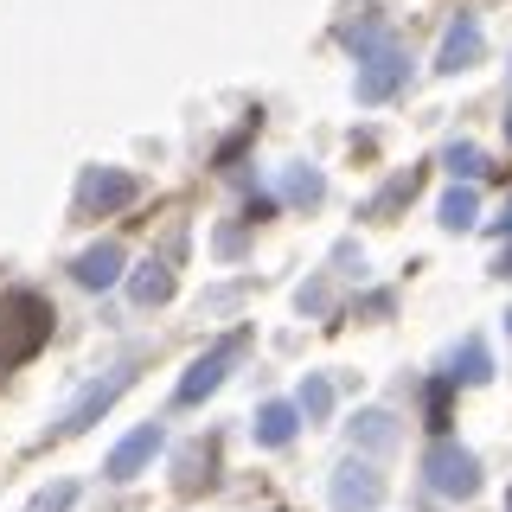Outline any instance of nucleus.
Listing matches in <instances>:
<instances>
[{
	"mask_svg": "<svg viewBox=\"0 0 512 512\" xmlns=\"http://www.w3.org/2000/svg\"><path fill=\"white\" fill-rule=\"evenodd\" d=\"M455 378L461 384H487L493 378V359H487V346H480V340H468V346L455 352Z\"/></svg>",
	"mask_w": 512,
	"mask_h": 512,
	"instance_id": "f3484780",
	"label": "nucleus"
},
{
	"mask_svg": "<svg viewBox=\"0 0 512 512\" xmlns=\"http://www.w3.org/2000/svg\"><path fill=\"white\" fill-rule=\"evenodd\" d=\"M237 359H244V333H224L212 352H199V359L186 365V378L173 384V404H205V397L224 384V372H231Z\"/></svg>",
	"mask_w": 512,
	"mask_h": 512,
	"instance_id": "7ed1b4c3",
	"label": "nucleus"
},
{
	"mask_svg": "<svg viewBox=\"0 0 512 512\" xmlns=\"http://www.w3.org/2000/svg\"><path fill=\"white\" fill-rule=\"evenodd\" d=\"M423 480L442 493V500H474V493H480V461L461 442H436L423 455Z\"/></svg>",
	"mask_w": 512,
	"mask_h": 512,
	"instance_id": "f03ea898",
	"label": "nucleus"
},
{
	"mask_svg": "<svg viewBox=\"0 0 512 512\" xmlns=\"http://www.w3.org/2000/svg\"><path fill=\"white\" fill-rule=\"evenodd\" d=\"M384 506V474L372 461H340L333 474V512H378Z\"/></svg>",
	"mask_w": 512,
	"mask_h": 512,
	"instance_id": "39448f33",
	"label": "nucleus"
},
{
	"mask_svg": "<svg viewBox=\"0 0 512 512\" xmlns=\"http://www.w3.org/2000/svg\"><path fill=\"white\" fill-rule=\"evenodd\" d=\"M500 269H512V250H506V263H500Z\"/></svg>",
	"mask_w": 512,
	"mask_h": 512,
	"instance_id": "4be33fe9",
	"label": "nucleus"
},
{
	"mask_svg": "<svg viewBox=\"0 0 512 512\" xmlns=\"http://www.w3.org/2000/svg\"><path fill=\"white\" fill-rule=\"evenodd\" d=\"M340 39H346V45H352V52H359V58H365V52H378V45H384V39H391V26H384V20H378V13H359V20H352V26L340 32Z\"/></svg>",
	"mask_w": 512,
	"mask_h": 512,
	"instance_id": "4468645a",
	"label": "nucleus"
},
{
	"mask_svg": "<svg viewBox=\"0 0 512 512\" xmlns=\"http://www.w3.org/2000/svg\"><path fill=\"white\" fill-rule=\"evenodd\" d=\"M301 308H308V314H320V308H327V282H314V288H301Z\"/></svg>",
	"mask_w": 512,
	"mask_h": 512,
	"instance_id": "412c9836",
	"label": "nucleus"
},
{
	"mask_svg": "<svg viewBox=\"0 0 512 512\" xmlns=\"http://www.w3.org/2000/svg\"><path fill=\"white\" fill-rule=\"evenodd\" d=\"M442 167L455 173V180H480V173H487V160H480V148H474V141H455V148L442 154Z\"/></svg>",
	"mask_w": 512,
	"mask_h": 512,
	"instance_id": "a211bd4d",
	"label": "nucleus"
},
{
	"mask_svg": "<svg viewBox=\"0 0 512 512\" xmlns=\"http://www.w3.org/2000/svg\"><path fill=\"white\" fill-rule=\"evenodd\" d=\"M71 500H77V480H52V487H45L26 512H71Z\"/></svg>",
	"mask_w": 512,
	"mask_h": 512,
	"instance_id": "aec40b11",
	"label": "nucleus"
},
{
	"mask_svg": "<svg viewBox=\"0 0 512 512\" xmlns=\"http://www.w3.org/2000/svg\"><path fill=\"white\" fill-rule=\"evenodd\" d=\"M295 404H301V416H308V423H327V416H333V384L314 372L308 384H301V397H295Z\"/></svg>",
	"mask_w": 512,
	"mask_h": 512,
	"instance_id": "2eb2a0df",
	"label": "nucleus"
},
{
	"mask_svg": "<svg viewBox=\"0 0 512 512\" xmlns=\"http://www.w3.org/2000/svg\"><path fill=\"white\" fill-rule=\"evenodd\" d=\"M128 384H135V372H128V365H122V372H109V378H96L90 391H84L71 410L58 416V436H84V429H90V423H96V416H103L109 404H116V397L128 391Z\"/></svg>",
	"mask_w": 512,
	"mask_h": 512,
	"instance_id": "423d86ee",
	"label": "nucleus"
},
{
	"mask_svg": "<svg viewBox=\"0 0 512 512\" xmlns=\"http://www.w3.org/2000/svg\"><path fill=\"white\" fill-rule=\"evenodd\" d=\"M288 199H295V205H320V199H327V180H320V173L314 167H295V173H288Z\"/></svg>",
	"mask_w": 512,
	"mask_h": 512,
	"instance_id": "6ab92c4d",
	"label": "nucleus"
},
{
	"mask_svg": "<svg viewBox=\"0 0 512 512\" xmlns=\"http://www.w3.org/2000/svg\"><path fill=\"white\" fill-rule=\"evenodd\" d=\"M128 295H135L141 308H160V301L173 295V276L160 263H148V269H135V276H128Z\"/></svg>",
	"mask_w": 512,
	"mask_h": 512,
	"instance_id": "ddd939ff",
	"label": "nucleus"
},
{
	"mask_svg": "<svg viewBox=\"0 0 512 512\" xmlns=\"http://www.w3.org/2000/svg\"><path fill=\"white\" fill-rule=\"evenodd\" d=\"M141 199L135 173H90L84 180V212H122V205Z\"/></svg>",
	"mask_w": 512,
	"mask_h": 512,
	"instance_id": "1a4fd4ad",
	"label": "nucleus"
},
{
	"mask_svg": "<svg viewBox=\"0 0 512 512\" xmlns=\"http://www.w3.org/2000/svg\"><path fill=\"white\" fill-rule=\"evenodd\" d=\"M160 448H167V429H160V423H141V429H128V436L109 448L103 474H109V480H135V474L160 455Z\"/></svg>",
	"mask_w": 512,
	"mask_h": 512,
	"instance_id": "0eeeda50",
	"label": "nucleus"
},
{
	"mask_svg": "<svg viewBox=\"0 0 512 512\" xmlns=\"http://www.w3.org/2000/svg\"><path fill=\"white\" fill-rule=\"evenodd\" d=\"M506 135H512V116H506Z\"/></svg>",
	"mask_w": 512,
	"mask_h": 512,
	"instance_id": "5701e85b",
	"label": "nucleus"
},
{
	"mask_svg": "<svg viewBox=\"0 0 512 512\" xmlns=\"http://www.w3.org/2000/svg\"><path fill=\"white\" fill-rule=\"evenodd\" d=\"M506 333H512V314H506Z\"/></svg>",
	"mask_w": 512,
	"mask_h": 512,
	"instance_id": "b1692460",
	"label": "nucleus"
},
{
	"mask_svg": "<svg viewBox=\"0 0 512 512\" xmlns=\"http://www.w3.org/2000/svg\"><path fill=\"white\" fill-rule=\"evenodd\" d=\"M301 429V404H263L256 410V442L263 448H288Z\"/></svg>",
	"mask_w": 512,
	"mask_h": 512,
	"instance_id": "9b49d317",
	"label": "nucleus"
},
{
	"mask_svg": "<svg viewBox=\"0 0 512 512\" xmlns=\"http://www.w3.org/2000/svg\"><path fill=\"white\" fill-rule=\"evenodd\" d=\"M480 52H487V32H480L474 13H461V20L448 26L442 52H436V71H468V64H480Z\"/></svg>",
	"mask_w": 512,
	"mask_h": 512,
	"instance_id": "6e6552de",
	"label": "nucleus"
},
{
	"mask_svg": "<svg viewBox=\"0 0 512 512\" xmlns=\"http://www.w3.org/2000/svg\"><path fill=\"white\" fill-rule=\"evenodd\" d=\"M442 224H448V231H474V224H480V192L474 186L442 192Z\"/></svg>",
	"mask_w": 512,
	"mask_h": 512,
	"instance_id": "f8f14e48",
	"label": "nucleus"
},
{
	"mask_svg": "<svg viewBox=\"0 0 512 512\" xmlns=\"http://www.w3.org/2000/svg\"><path fill=\"white\" fill-rule=\"evenodd\" d=\"M404 77H410L404 45L384 39L378 52H365V58H359V103H391V96L404 90Z\"/></svg>",
	"mask_w": 512,
	"mask_h": 512,
	"instance_id": "20e7f679",
	"label": "nucleus"
},
{
	"mask_svg": "<svg viewBox=\"0 0 512 512\" xmlns=\"http://www.w3.org/2000/svg\"><path fill=\"white\" fill-rule=\"evenodd\" d=\"M352 442H365V448H391L397 442V423L384 410H365L359 423H352Z\"/></svg>",
	"mask_w": 512,
	"mask_h": 512,
	"instance_id": "dca6fc26",
	"label": "nucleus"
},
{
	"mask_svg": "<svg viewBox=\"0 0 512 512\" xmlns=\"http://www.w3.org/2000/svg\"><path fill=\"white\" fill-rule=\"evenodd\" d=\"M45 333H52V308H45L39 295H26V288L0 295V365L32 359V352L45 346Z\"/></svg>",
	"mask_w": 512,
	"mask_h": 512,
	"instance_id": "f257e3e1",
	"label": "nucleus"
},
{
	"mask_svg": "<svg viewBox=\"0 0 512 512\" xmlns=\"http://www.w3.org/2000/svg\"><path fill=\"white\" fill-rule=\"evenodd\" d=\"M122 263H128L122 244H90V250L71 263V276L84 282V288H116V282H122Z\"/></svg>",
	"mask_w": 512,
	"mask_h": 512,
	"instance_id": "9d476101",
	"label": "nucleus"
}]
</instances>
